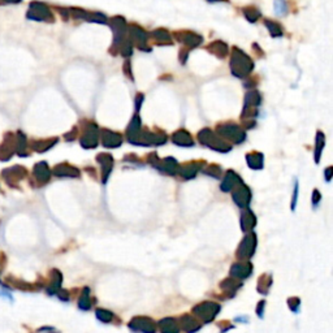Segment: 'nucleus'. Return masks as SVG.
<instances>
[{
	"label": "nucleus",
	"instance_id": "obj_1",
	"mask_svg": "<svg viewBox=\"0 0 333 333\" xmlns=\"http://www.w3.org/2000/svg\"><path fill=\"white\" fill-rule=\"evenodd\" d=\"M220 310H221V306L219 303L211 302V301H205V302L198 303V305H195L193 307L192 315L202 323H211L217 317Z\"/></svg>",
	"mask_w": 333,
	"mask_h": 333
},
{
	"label": "nucleus",
	"instance_id": "obj_2",
	"mask_svg": "<svg viewBox=\"0 0 333 333\" xmlns=\"http://www.w3.org/2000/svg\"><path fill=\"white\" fill-rule=\"evenodd\" d=\"M256 246H258V239H256L255 233H250L242 239V242L239 244L238 249H237L236 256L237 259H239L241 262H249L250 259L253 258L255 254Z\"/></svg>",
	"mask_w": 333,
	"mask_h": 333
},
{
	"label": "nucleus",
	"instance_id": "obj_3",
	"mask_svg": "<svg viewBox=\"0 0 333 333\" xmlns=\"http://www.w3.org/2000/svg\"><path fill=\"white\" fill-rule=\"evenodd\" d=\"M129 328L138 333H156V324L149 317H136L129 322Z\"/></svg>",
	"mask_w": 333,
	"mask_h": 333
},
{
	"label": "nucleus",
	"instance_id": "obj_4",
	"mask_svg": "<svg viewBox=\"0 0 333 333\" xmlns=\"http://www.w3.org/2000/svg\"><path fill=\"white\" fill-rule=\"evenodd\" d=\"M253 264L250 262H237L231 267V276L236 280H245L253 273Z\"/></svg>",
	"mask_w": 333,
	"mask_h": 333
},
{
	"label": "nucleus",
	"instance_id": "obj_5",
	"mask_svg": "<svg viewBox=\"0 0 333 333\" xmlns=\"http://www.w3.org/2000/svg\"><path fill=\"white\" fill-rule=\"evenodd\" d=\"M177 322L180 323L181 328H182L186 333H195L202 328V324L199 323V320L195 317H193L192 314H183Z\"/></svg>",
	"mask_w": 333,
	"mask_h": 333
},
{
	"label": "nucleus",
	"instance_id": "obj_6",
	"mask_svg": "<svg viewBox=\"0 0 333 333\" xmlns=\"http://www.w3.org/2000/svg\"><path fill=\"white\" fill-rule=\"evenodd\" d=\"M158 325L161 333H180L178 322L175 318H164L159 320Z\"/></svg>",
	"mask_w": 333,
	"mask_h": 333
},
{
	"label": "nucleus",
	"instance_id": "obj_7",
	"mask_svg": "<svg viewBox=\"0 0 333 333\" xmlns=\"http://www.w3.org/2000/svg\"><path fill=\"white\" fill-rule=\"evenodd\" d=\"M241 286H242V281L236 280V279L233 278L225 279V280H223V283L220 284V288H221L225 293H228L227 297H234L237 290H238Z\"/></svg>",
	"mask_w": 333,
	"mask_h": 333
},
{
	"label": "nucleus",
	"instance_id": "obj_8",
	"mask_svg": "<svg viewBox=\"0 0 333 333\" xmlns=\"http://www.w3.org/2000/svg\"><path fill=\"white\" fill-rule=\"evenodd\" d=\"M271 286H272V275H271V273H263V275L259 278L256 289H258V291L261 294L266 295L268 294Z\"/></svg>",
	"mask_w": 333,
	"mask_h": 333
},
{
	"label": "nucleus",
	"instance_id": "obj_9",
	"mask_svg": "<svg viewBox=\"0 0 333 333\" xmlns=\"http://www.w3.org/2000/svg\"><path fill=\"white\" fill-rule=\"evenodd\" d=\"M92 306V300L90 298V288H83L81 297L78 300V308L82 311H89Z\"/></svg>",
	"mask_w": 333,
	"mask_h": 333
},
{
	"label": "nucleus",
	"instance_id": "obj_10",
	"mask_svg": "<svg viewBox=\"0 0 333 333\" xmlns=\"http://www.w3.org/2000/svg\"><path fill=\"white\" fill-rule=\"evenodd\" d=\"M51 275H52V280H51V285L50 288H48V293H50V294H56V293L60 290L63 276H61V273L59 272L58 269H53Z\"/></svg>",
	"mask_w": 333,
	"mask_h": 333
},
{
	"label": "nucleus",
	"instance_id": "obj_11",
	"mask_svg": "<svg viewBox=\"0 0 333 333\" xmlns=\"http://www.w3.org/2000/svg\"><path fill=\"white\" fill-rule=\"evenodd\" d=\"M95 317L102 323H111L115 320L114 312L109 310H106V308H97V310H95Z\"/></svg>",
	"mask_w": 333,
	"mask_h": 333
},
{
	"label": "nucleus",
	"instance_id": "obj_12",
	"mask_svg": "<svg viewBox=\"0 0 333 333\" xmlns=\"http://www.w3.org/2000/svg\"><path fill=\"white\" fill-rule=\"evenodd\" d=\"M256 224V220L255 217L253 216L251 214H245L242 215V219H241V227H242V231L247 232V231H251L254 227H255Z\"/></svg>",
	"mask_w": 333,
	"mask_h": 333
},
{
	"label": "nucleus",
	"instance_id": "obj_13",
	"mask_svg": "<svg viewBox=\"0 0 333 333\" xmlns=\"http://www.w3.org/2000/svg\"><path fill=\"white\" fill-rule=\"evenodd\" d=\"M301 305H302V302H301V300L298 297L288 298V306H289V308L291 310V312L298 314L301 310Z\"/></svg>",
	"mask_w": 333,
	"mask_h": 333
},
{
	"label": "nucleus",
	"instance_id": "obj_14",
	"mask_svg": "<svg viewBox=\"0 0 333 333\" xmlns=\"http://www.w3.org/2000/svg\"><path fill=\"white\" fill-rule=\"evenodd\" d=\"M264 308H266V301H259L258 306H256V315H258V318H261V319L264 318Z\"/></svg>",
	"mask_w": 333,
	"mask_h": 333
},
{
	"label": "nucleus",
	"instance_id": "obj_15",
	"mask_svg": "<svg viewBox=\"0 0 333 333\" xmlns=\"http://www.w3.org/2000/svg\"><path fill=\"white\" fill-rule=\"evenodd\" d=\"M217 325H219L220 332H221V333H225V332H227V330L233 329V328H234V325L233 324H229V322H220Z\"/></svg>",
	"mask_w": 333,
	"mask_h": 333
},
{
	"label": "nucleus",
	"instance_id": "obj_16",
	"mask_svg": "<svg viewBox=\"0 0 333 333\" xmlns=\"http://www.w3.org/2000/svg\"><path fill=\"white\" fill-rule=\"evenodd\" d=\"M0 297L3 298V300H8V301H13V297H12L11 291L6 290V289H2L0 288Z\"/></svg>",
	"mask_w": 333,
	"mask_h": 333
},
{
	"label": "nucleus",
	"instance_id": "obj_17",
	"mask_svg": "<svg viewBox=\"0 0 333 333\" xmlns=\"http://www.w3.org/2000/svg\"><path fill=\"white\" fill-rule=\"evenodd\" d=\"M56 294H58V297L60 298L61 301H69V293H68L67 290H61L60 289Z\"/></svg>",
	"mask_w": 333,
	"mask_h": 333
},
{
	"label": "nucleus",
	"instance_id": "obj_18",
	"mask_svg": "<svg viewBox=\"0 0 333 333\" xmlns=\"http://www.w3.org/2000/svg\"><path fill=\"white\" fill-rule=\"evenodd\" d=\"M234 322H244V324H247L249 323V318L247 317H237L234 319Z\"/></svg>",
	"mask_w": 333,
	"mask_h": 333
}]
</instances>
